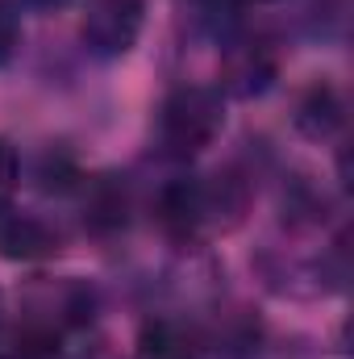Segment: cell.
I'll return each instance as SVG.
<instances>
[{
  "label": "cell",
  "instance_id": "30bf717a",
  "mask_svg": "<svg viewBox=\"0 0 354 359\" xmlns=\"http://www.w3.org/2000/svg\"><path fill=\"white\" fill-rule=\"evenodd\" d=\"M17 46H21V25H17V13L0 0V67L17 55Z\"/></svg>",
  "mask_w": 354,
  "mask_h": 359
},
{
  "label": "cell",
  "instance_id": "6da1fadb",
  "mask_svg": "<svg viewBox=\"0 0 354 359\" xmlns=\"http://www.w3.org/2000/svg\"><path fill=\"white\" fill-rule=\"evenodd\" d=\"M221 126H225L221 96L208 88H176L159 109V142L167 147V155H179V159L213 147Z\"/></svg>",
  "mask_w": 354,
  "mask_h": 359
},
{
  "label": "cell",
  "instance_id": "7c38bea8",
  "mask_svg": "<svg viewBox=\"0 0 354 359\" xmlns=\"http://www.w3.org/2000/svg\"><path fill=\"white\" fill-rule=\"evenodd\" d=\"M259 4H275V0H259Z\"/></svg>",
  "mask_w": 354,
  "mask_h": 359
},
{
  "label": "cell",
  "instance_id": "8fae6325",
  "mask_svg": "<svg viewBox=\"0 0 354 359\" xmlns=\"http://www.w3.org/2000/svg\"><path fill=\"white\" fill-rule=\"evenodd\" d=\"M29 4H38V8H59V4H67V0H29Z\"/></svg>",
  "mask_w": 354,
  "mask_h": 359
},
{
  "label": "cell",
  "instance_id": "277c9868",
  "mask_svg": "<svg viewBox=\"0 0 354 359\" xmlns=\"http://www.w3.org/2000/svg\"><path fill=\"white\" fill-rule=\"evenodd\" d=\"M50 255H59V230L29 213H0V259L38 264Z\"/></svg>",
  "mask_w": 354,
  "mask_h": 359
},
{
  "label": "cell",
  "instance_id": "5b68a950",
  "mask_svg": "<svg viewBox=\"0 0 354 359\" xmlns=\"http://www.w3.org/2000/svg\"><path fill=\"white\" fill-rule=\"evenodd\" d=\"M221 76H225V88L234 96H255V92H263L275 80V59L259 42H242V46H234L225 55Z\"/></svg>",
  "mask_w": 354,
  "mask_h": 359
},
{
  "label": "cell",
  "instance_id": "9c48e42d",
  "mask_svg": "<svg viewBox=\"0 0 354 359\" xmlns=\"http://www.w3.org/2000/svg\"><path fill=\"white\" fill-rule=\"evenodd\" d=\"M17 184H21V159H17V151L0 138V213L13 205Z\"/></svg>",
  "mask_w": 354,
  "mask_h": 359
},
{
  "label": "cell",
  "instance_id": "3957f363",
  "mask_svg": "<svg viewBox=\"0 0 354 359\" xmlns=\"http://www.w3.org/2000/svg\"><path fill=\"white\" fill-rule=\"evenodd\" d=\"M142 34V0H88L84 13V42L92 55L117 59Z\"/></svg>",
  "mask_w": 354,
  "mask_h": 359
},
{
  "label": "cell",
  "instance_id": "52a82bcc",
  "mask_svg": "<svg viewBox=\"0 0 354 359\" xmlns=\"http://www.w3.org/2000/svg\"><path fill=\"white\" fill-rule=\"evenodd\" d=\"M84 222H88L92 230H100V234L125 226V188L117 180L100 176L88 188V196H84Z\"/></svg>",
  "mask_w": 354,
  "mask_h": 359
},
{
  "label": "cell",
  "instance_id": "8992f818",
  "mask_svg": "<svg viewBox=\"0 0 354 359\" xmlns=\"http://www.w3.org/2000/svg\"><path fill=\"white\" fill-rule=\"evenodd\" d=\"M204 347L196 339V330H187L183 322L171 318H159V322H146L142 339H138V359H200Z\"/></svg>",
  "mask_w": 354,
  "mask_h": 359
},
{
  "label": "cell",
  "instance_id": "ba28073f",
  "mask_svg": "<svg viewBox=\"0 0 354 359\" xmlns=\"http://www.w3.org/2000/svg\"><path fill=\"white\" fill-rule=\"evenodd\" d=\"M296 126H300L304 134H313V138H325V134H334V130L342 126V104H338V96H334L330 88H321V84H317V88L300 100Z\"/></svg>",
  "mask_w": 354,
  "mask_h": 359
},
{
  "label": "cell",
  "instance_id": "7a4b0ae2",
  "mask_svg": "<svg viewBox=\"0 0 354 359\" xmlns=\"http://www.w3.org/2000/svg\"><path fill=\"white\" fill-rule=\"evenodd\" d=\"M88 313H92V292L80 280H42L29 292V318H25V326L59 343V334L67 326H80Z\"/></svg>",
  "mask_w": 354,
  "mask_h": 359
}]
</instances>
